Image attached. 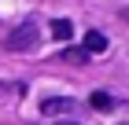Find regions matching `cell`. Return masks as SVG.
I'll return each mask as SVG.
<instances>
[{
    "instance_id": "6da1fadb",
    "label": "cell",
    "mask_w": 129,
    "mask_h": 125,
    "mask_svg": "<svg viewBox=\"0 0 129 125\" xmlns=\"http://www.w3.org/2000/svg\"><path fill=\"white\" fill-rule=\"evenodd\" d=\"M37 40H41L37 22H22L19 29H11L8 37H4V48H8V52H33V48H37Z\"/></svg>"
},
{
    "instance_id": "7a4b0ae2",
    "label": "cell",
    "mask_w": 129,
    "mask_h": 125,
    "mask_svg": "<svg viewBox=\"0 0 129 125\" xmlns=\"http://www.w3.org/2000/svg\"><path fill=\"white\" fill-rule=\"evenodd\" d=\"M41 110L44 114H70V110H78V99H70V96H48L44 103H41Z\"/></svg>"
},
{
    "instance_id": "3957f363",
    "label": "cell",
    "mask_w": 129,
    "mask_h": 125,
    "mask_svg": "<svg viewBox=\"0 0 129 125\" xmlns=\"http://www.w3.org/2000/svg\"><path fill=\"white\" fill-rule=\"evenodd\" d=\"M81 48H85V52H103V48H107V37H103L100 29H89V33H85V44H81Z\"/></svg>"
},
{
    "instance_id": "277c9868",
    "label": "cell",
    "mask_w": 129,
    "mask_h": 125,
    "mask_svg": "<svg viewBox=\"0 0 129 125\" xmlns=\"http://www.w3.org/2000/svg\"><path fill=\"white\" fill-rule=\"evenodd\" d=\"M70 33H74L70 19H55V22H52V37H55V40H70Z\"/></svg>"
},
{
    "instance_id": "5b68a950",
    "label": "cell",
    "mask_w": 129,
    "mask_h": 125,
    "mask_svg": "<svg viewBox=\"0 0 129 125\" xmlns=\"http://www.w3.org/2000/svg\"><path fill=\"white\" fill-rule=\"evenodd\" d=\"M89 103L96 107V110H107V107H111V96H107V92H92V96H89Z\"/></svg>"
},
{
    "instance_id": "8992f818",
    "label": "cell",
    "mask_w": 129,
    "mask_h": 125,
    "mask_svg": "<svg viewBox=\"0 0 129 125\" xmlns=\"http://www.w3.org/2000/svg\"><path fill=\"white\" fill-rule=\"evenodd\" d=\"M63 55H67L70 63H85V55H89V52H85V48H67Z\"/></svg>"
},
{
    "instance_id": "52a82bcc",
    "label": "cell",
    "mask_w": 129,
    "mask_h": 125,
    "mask_svg": "<svg viewBox=\"0 0 129 125\" xmlns=\"http://www.w3.org/2000/svg\"><path fill=\"white\" fill-rule=\"evenodd\" d=\"M118 19H122V22H129V8H122V11H118Z\"/></svg>"
},
{
    "instance_id": "ba28073f",
    "label": "cell",
    "mask_w": 129,
    "mask_h": 125,
    "mask_svg": "<svg viewBox=\"0 0 129 125\" xmlns=\"http://www.w3.org/2000/svg\"><path fill=\"white\" fill-rule=\"evenodd\" d=\"M59 125H78V121H59Z\"/></svg>"
}]
</instances>
